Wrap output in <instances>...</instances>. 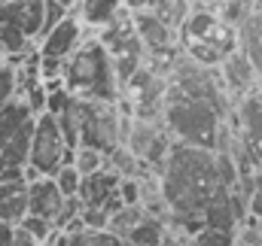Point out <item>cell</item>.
<instances>
[{
    "label": "cell",
    "mask_w": 262,
    "mask_h": 246,
    "mask_svg": "<svg viewBox=\"0 0 262 246\" xmlns=\"http://www.w3.org/2000/svg\"><path fill=\"white\" fill-rule=\"evenodd\" d=\"M128 116L131 113L119 110V104L73 97V104L67 107L61 116H55V119L61 125V134H64L70 149L95 146L101 152H113L116 146H122Z\"/></svg>",
    "instance_id": "2"
},
{
    "label": "cell",
    "mask_w": 262,
    "mask_h": 246,
    "mask_svg": "<svg viewBox=\"0 0 262 246\" xmlns=\"http://www.w3.org/2000/svg\"><path fill=\"white\" fill-rule=\"evenodd\" d=\"M119 177L110 170V167H101L89 177H82V185H79V201H82V210H119L122 207V198H119Z\"/></svg>",
    "instance_id": "9"
},
{
    "label": "cell",
    "mask_w": 262,
    "mask_h": 246,
    "mask_svg": "<svg viewBox=\"0 0 262 246\" xmlns=\"http://www.w3.org/2000/svg\"><path fill=\"white\" fill-rule=\"evenodd\" d=\"M28 216V180H9L0 183V222L18 225Z\"/></svg>",
    "instance_id": "14"
},
{
    "label": "cell",
    "mask_w": 262,
    "mask_h": 246,
    "mask_svg": "<svg viewBox=\"0 0 262 246\" xmlns=\"http://www.w3.org/2000/svg\"><path fill=\"white\" fill-rule=\"evenodd\" d=\"M250 216L262 219V167L253 170V180H250Z\"/></svg>",
    "instance_id": "28"
},
{
    "label": "cell",
    "mask_w": 262,
    "mask_h": 246,
    "mask_svg": "<svg viewBox=\"0 0 262 246\" xmlns=\"http://www.w3.org/2000/svg\"><path fill=\"white\" fill-rule=\"evenodd\" d=\"M73 161V149L67 146L61 125L52 113H37L34 134H31V149H28V164H25V180H40V177H55L64 164Z\"/></svg>",
    "instance_id": "6"
},
{
    "label": "cell",
    "mask_w": 262,
    "mask_h": 246,
    "mask_svg": "<svg viewBox=\"0 0 262 246\" xmlns=\"http://www.w3.org/2000/svg\"><path fill=\"white\" fill-rule=\"evenodd\" d=\"M128 246H131V243H128Z\"/></svg>",
    "instance_id": "36"
},
{
    "label": "cell",
    "mask_w": 262,
    "mask_h": 246,
    "mask_svg": "<svg viewBox=\"0 0 262 246\" xmlns=\"http://www.w3.org/2000/svg\"><path fill=\"white\" fill-rule=\"evenodd\" d=\"M125 9V0H79V18L85 28H104Z\"/></svg>",
    "instance_id": "16"
},
{
    "label": "cell",
    "mask_w": 262,
    "mask_h": 246,
    "mask_svg": "<svg viewBox=\"0 0 262 246\" xmlns=\"http://www.w3.org/2000/svg\"><path fill=\"white\" fill-rule=\"evenodd\" d=\"M238 49L247 55V61L253 64V70L259 76V88H262V9H256L238 28Z\"/></svg>",
    "instance_id": "15"
},
{
    "label": "cell",
    "mask_w": 262,
    "mask_h": 246,
    "mask_svg": "<svg viewBox=\"0 0 262 246\" xmlns=\"http://www.w3.org/2000/svg\"><path fill=\"white\" fill-rule=\"evenodd\" d=\"M0 246H12V225L0 222Z\"/></svg>",
    "instance_id": "31"
},
{
    "label": "cell",
    "mask_w": 262,
    "mask_h": 246,
    "mask_svg": "<svg viewBox=\"0 0 262 246\" xmlns=\"http://www.w3.org/2000/svg\"><path fill=\"white\" fill-rule=\"evenodd\" d=\"M131 18H134V31L143 40L149 55H171V52H177V28H171L159 12L143 6V9H131Z\"/></svg>",
    "instance_id": "8"
},
{
    "label": "cell",
    "mask_w": 262,
    "mask_h": 246,
    "mask_svg": "<svg viewBox=\"0 0 262 246\" xmlns=\"http://www.w3.org/2000/svg\"><path fill=\"white\" fill-rule=\"evenodd\" d=\"M165 234H168V222L146 213L143 222L128 234V243L131 246H162L165 243Z\"/></svg>",
    "instance_id": "19"
},
{
    "label": "cell",
    "mask_w": 262,
    "mask_h": 246,
    "mask_svg": "<svg viewBox=\"0 0 262 246\" xmlns=\"http://www.w3.org/2000/svg\"><path fill=\"white\" fill-rule=\"evenodd\" d=\"M146 3H149V0H125V6H128V9H143Z\"/></svg>",
    "instance_id": "32"
},
{
    "label": "cell",
    "mask_w": 262,
    "mask_h": 246,
    "mask_svg": "<svg viewBox=\"0 0 262 246\" xmlns=\"http://www.w3.org/2000/svg\"><path fill=\"white\" fill-rule=\"evenodd\" d=\"M64 246H128V240L116 237L107 228H82V231L67 234Z\"/></svg>",
    "instance_id": "20"
},
{
    "label": "cell",
    "mask_w": 262,
    "mask_h": 246,
    "mask_svg": "<svg viewBox=\"0 0 262 246\" xmlns=\"http://www.w3.org/2000/svg\"><path fill=\"white\" fill-rule=\"evenodd\" d=\"M229 116H223L213 104L189 97L183 91H177L174 85L168 88L165 97V125L171 131V137L177 143L186 146H201V149H213L216 146V131Z\"/></svg>",
    "instance_id": "4"
},
{
    "label": "cell",
    "mask_w": 262,
    "mask_h": 246,
    "mask_svg": "<svg viewBox=\"0 0 262 246\" xmlns=\"http://www.w3.org/2000/svg\"><path fill=\"white\" fill-rule=\"evenodd\" d=\"M43 9H46V0L0 3V24H12V28L25 31L31 40H40L43 37Z\"/></svg>",
    "instance_id": "12"
},
{
    "label": "cell",
    "mask_w": 262,
    "mask_h": 246,
    "mask_svg": "<svg viewBox=\"0 0 262 246\" xmlns=\"http://www.w3.org/2000/svg\"><path fill=\"white\" fill-rule=\"evenodd\" d=\"M34 119H37V113L31 110V104L25 97L0 107V183L25 177Z\"/></svg>",
    "instance_id": "5"
},
{
    "label": "cell",
    "mask_w": 262,
    "mask_h": 246,
    "mask_svg": "<svg viewBox=\"0 0 262 246\" xmlns=\"http://www.w3.org/2000/svg\"><path fill=\"white\" fill-rule=\"evenodd\" d=\"M61 79H64L67 91L82 101L119 104V97H122V85H119L113 58L98 37L82 40V46L64 61Z\"/></svg>",
    "instance_id": "3"
},
{
    "label": "cell",
    "mask_w": 262,
    "mask_h": 246,
    "mask_svg": "<svg viewBox=\"0 0 262 246\" xmlns=\"http://www.w3.org/2000/svg\"><path fill=\"white\" fill-rule=\"evenodd\" d=\"M52 180H55V185L61 188V194H64V198H76V194H79V185H82V174H79V170H76L73 164H64V167H61V170H58V174H55Z\"/></svg>",
    "instance_id": "25"
},
{
    "label": "cell",
    "mask_w": 262,
    "mask_h": 246,
    "mask_svg": "<svg viewBox=\"0 0 262 246\" xmlns=\"http://www.w3.org/2000/svg\"><path fill=\"white\" fill-rule=\"evenodd\" d=\"M12 246H43L31 231H25L21 225H12Z\"/></svg>",
    "instance_id": "30"
},
{
    "label": "cell",
    "mask_w": 262,
    "mask_h": 246,
    "mask_svg": "<svg viewBox=\"0 0 262 246\" xmlns=\"http://www.w3.org/2000/svg\"><path fill=\"white\" fill-rule=\"evenodd\" d=\"M107 167H110L119 180H140L143 170H149L128 146H116L113 152H107ZM149 174H152V170H149Z\"/></svg>",
    "instance_id": "17"
},
{
    "label": "cell",
    "mask_w": 262,
    "mask_h": 246,
    "mask_svg": "<svg viewBox=\"0 0 262 246\" xmlns=\"http://www.w3.org/2000/svg\"><path fill=\"white\" fill-rule=\"evenodd\" d=\"M67 15H73V12H67L58 0H46V9H43V37H46L52 28H58ZM43 37H40V40H43Z\"/></svg>",
    "instance_id": "27"
},
{
    "label": "cell",
    "mask_w": 262,
    "mask_h": 246,
    "mask_svg": "<svg viewBox=\"0 0 262 246\" xmlns=\"http://www.w3.org/2000/svg\"><path fill=\"white\" fill-rule=\"evenodd\" d=\"M119 198H122V204H140V180H122Z\"/></svg>",
    "instance_id": "29"
},
{
    "label": "cell",
    "mask_w": 262,
    "mask_h": 246,
    "mask_svg": "<svg viewBox=\"0 0 262 246\" xmlns=\"http://www.w3.org/2000/svg\"><path fill=\"white\" fill-rule=\"evenodd\" d=\"M82 177H89V174H95V170H101V167H107V152H101V149H95V146H76L73 149V161H70Z\"/></svg>",
    "instance_id": "22"
},
{
    "label": "cell",
    "mask_w": 262,
    "mask_h": 246,
    "mask_svg": "<svg viewBox=\"0 0 262 246\" xmlns=\"http://www.w3.org/2000/svg\"><path fill=\"white\" fill-rule=\"evenodd\" d=\"M61 207H64V194H61V188L55 185L52 177H40V180L28 183V213L31 216L55 222Z\"/></svg>",
    "instance_id": "13"
},
{
    "label": "cell",
    "mask_w": 262,
    "mask_h": 246,
    "mask_svg": "<svg viewBox=\"0 0 262 246\" xmlns=\"http://www.w3.org/2000/svg\"><path fill=\"white\" fill-rule=\"evenodd\" d=\"M213 3H220V0H213Z\"/></svg>",
    "instance_id": "34"
},
{
    "label": "cell",
    "mask_w": 262,
    "mask_h": 246,
    "mask_svg": "<svg viewBox=\"0 0 262 246\" xmlns=\"http://www.w3.org/2000/svg\"><path fill=\"white\" fill-rule=\"evenodd\" d=\"M82 40H85V24H82V18L73 12V15H67L58 28H52V31L40 40V58L64 64L67 58L82 46Z\"/></svg>",
    "instance_id": "10"
},
{
    "label": "cell",
    "mask_w": 262,
    "mask_h": 246,
    "mask_svg": "<svg viewBox=\"0 0 262 246\" xmlns=\"http://www.w3.org/2000/svg\"><path fill=\"white\" fill-rule=\"evenodd\" d=\"M143 216H146L143 204H122L119 210H113V213H110V219H107V231H113L116 237L128 240V234L140 225V222H143Z\"/></svg>",
    "instance_id": "18"
},
{
    "label": "cell",
    "mask_w": 262,
    "mask_h": 246,
    "mask_svg": "<svg viewBox=\"0 0 262 246\" xmlns=\"http://www.w3.org/2000/svg\"><path fill=\"white\" fill-rule=\"evenodd\" d=\"M256 9H259V6H256L253 0H220V3H216V15H220L229 28H235V31H238Z\"/></svg>",
    "instance_id": "21"
},
{
    "label": "cell",
    "mask_w": 262,
    "mask_h": 246,
    "mask_svg": "<svg viewBox=\"0 0 262 246\" xmlns=\"http://www.w3.org/2000/svg\"><path fill=\"white\" fill-rule=\"evenodd\" d=\"M18 101V70L0 58V107Z\"/></svg>",
    "instance_id": "23"
},
{
    "label": "cell",
    "mask_w": 262,
    "mask_h": 246,
    "mask_svg": "<svg viewBox=\"0 0 262 246\" xmlns=\"http://www.w3.org/2000/svg\"><path fill=\"white\" fill-rule=\"evenodd\" d=\"M192 246H235V231H223V228L204 225L192 237Z\"/></svg>",
    "instance_id": "24"
},
{
    "label": "cell",
    "mask_w": 262,
    "mask_h": 246,
    "mask_svg": "<svg viewBox=\"0 0 262 246\" xmlns=\"http://www.w3.org/2000/svg\"><path fill=\"white\" fill-rule=\"evenodd\" d=\"M232 122L238 128L253 164L262 167V88H256L253 94L241 97L232 110Z\"/></svg>",
    "instance_id": "7"
},
{
    "label": "cell",
    "mask_w": 262,
    "mask_h": 246,
    "mask_svg": "<svg viewBox=\"0 0 262 246\" xmlns=\"http://www.w3.org/2000/svg\"><path fill=\"white\" fill-rule=\"evenodd\" d=\"M159 183H162L165 204L171 210L168 216L171 228L186 234L189 240L204 228V210L223 191H229L216 170V152L201 146H186L177 140L168 152Z\"/></svg>",
    "instance_id": "1"
},
{
    "label": "cell",
    "mask_w": 262,
    "mask_h": 246,
    "mask_svg": "<svg viewBox=\"0 0 262 246\" xmlns=\"http://www.w3.org/2000/svg\"><path fill=\"white\" fill-rule=\"evenodd\" d=\"M220 79H223V88L232 97V104H238L241 97H247L259 88V76H256L253 64L247 61V55L241 49L226 55V61L220 64Z\"/></svg>",
    "instance_id": "11"
},
{
    "label": "cell",
    "mask_w": 262,
    "mask_h": 246,
    "mask_svg": "<svg viewBox=\"0 0 262 246\" xmlns=\"http://www.w3.org/2000/svg\"><path fill=\"white\" fill-rule=\"evenodd\" d=\"M0 3H12V0H0Z\"/></svg>",
    "instance_id": "33"
},
{
    "label": "cell",
    "mask_w": 262,
    "mask_h": 246,
    "mask_svg": "<svg viewBox=\"0 0 262 246\" xmlns=\"http://www.w3.org/2000/svg\"><path fill=\"white\" fill-rule=\"evenodd\" d=\"M18 225H21L25 231H31V234H34V237H37L40 243H49V237L55 234V225H52L49 219H40V216H31V213H28V216H25V219H21Z\"/></svg>",
    "instance_id": "26"
},
{
    "label": "cell",
    "mask_w": 262,
    "mask_h": 246,
    "mask_svg": "<svg viewBox=\"0 0 262 246\" xmlns=\"http://www.w3.org/2000/svg\"><path fill=\"white\" fill-rule=\"evenodd\" d=\"M259 246H262V243H259Z\"/></svg>",
    "instance_id": "35"
}]
</instances>
